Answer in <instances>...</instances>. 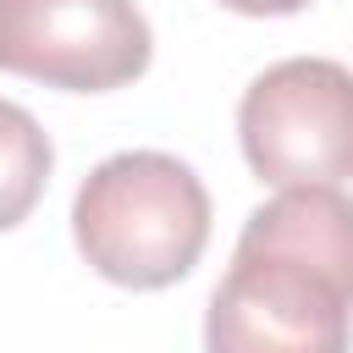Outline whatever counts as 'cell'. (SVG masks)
<instances>
[{
  "instance_id": "obj_4",
  "label": "cell",
  "mask_w": 353,
  "mask_h": 353,
  "mask_svg": "<svg viewBox=\"0 0 353 353\" xmlns=\"http://www.w3.org/2000/svg\"><path fill=\"white\" fill-rule=\"evenodd\" d=\"M154 55L149 17L132 0H0V72L110 94L143 77Z\"/></svg>"
},
{
  "instance_id": "obj_5",
  "label": "cell",
  "mask_w": 353,
  "mask_h": 353,
  "mask_svg": "<svg viewBox=\"0 0 353 353\" xmlns=\"http://www.w3.org/2000/svg\"><path fill=\"white\" fill-rule=\"evenodd\" d=\"M50 165H55L50 132L33 121V110L0 99V232L33 215V204L44 199Z\"/></svg>"
},
{
  "instance_id": "obj_2",
  "label": "cell",
  "mask_w": 353,
  "mask_h": 353,
  "mask_svg": "<svg viewBox=\"0 0 353 353\" xmlns=\"http://www.w3.org/2000/svg\"><path fill=\"white\" fill-rule=\"evenodd\" d=\"M353 281L237 232L232 265L204 309V353H347Z\"/></svg>"
},
{
  "instance_id": "obj_3",
  "label": "cell",
  "mask_w": 353,
  "mask_h": 353,
  "mask_svg": "<svg viewBox=\"0 0 353 353\" xmlns=\"http://www.w3.org/2000/svg\"><path fill=\"white\" fill-rule=\"evenodd\" d=\"M237 138L270 188H342L353 176V72L325 55L265 66L237 99Z\"/></svg>"
},
{
  "instance_id": "obj_1",
  "label": "cell",
  "mask_w": 353,
  "mask_h": 353,
  "mask_svg": "<svg viewBox=\"0 0 353 353\" xmlns=\"http://www.w3.org/2000/svg\"><path fill=\"white\" fill-rule=\"evenodd\" d=\"M72 237L105 281L160 292L199 265L210 243V193L188 160L165 149H121L83 176Z\"/></svg>"
},
{
  "instance_id": "obj_6",
  "label": "cell",
  "mask_w": 353,
  "mask_h": 353,
  "mask_svg": "<svg viewBox=\"0 0 353 353\" xmlns=\"http://www.w3.org/2000/svg\"><path fill=\"white\" fill-rule=\"evenodd\" d=\"M221 6L237 11V17H292V11H303L314 0H221Z\"/></svg>"
}]
</instances>
